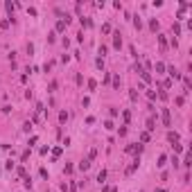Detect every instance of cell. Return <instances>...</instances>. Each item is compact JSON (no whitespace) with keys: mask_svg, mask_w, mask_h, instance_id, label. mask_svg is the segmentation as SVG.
Masks as SVG:
<instances>
[{"mask_svg":"<svg viewBox=\"0 0 192 192\" xmlns=\"http://www.w3.org/2000/svg\"><path fill=\"white\" fill-rule=\"evenodd\" d=\"M163 70H165V66H163V63H156V72H158V75H161Z\"/></svg>","mask_w":192,"mask_h":192,"instance_id":"obj_12","label":"cell"},{"mask_svg":"<svg viewBox=\"0 0 192 192\" xmlns=\"http://www.w3.org/2000/svg\"><path fill=\"white\" fill-rule=\"evenodd\" d=\"M88 167H90V161H81V163H79V170H84V172H86Z\"/></svg>","mask_w":192,"mask_h":192,"instance_id":"obj_5","label":"cell"},{"mask_svg":"<svg viewBox=\"0 0 192 192\" xmlns=\"http://www.w3.org/2000/svg\"><path fill=\"white\" fill-rule=\"evenodd\" d=\"M167 72H170V77H172V79H181V72H179L174 66H170V68H167Z\"/></svg>","mask_w":192,"mask_h":192,"instance_id":"obj_3","label":"cell"},{"mask_svg":"<svg viewBox=\"0 0 192 192\" xmlns=\"http://www.w3.org/2000/svg\"><path fill=\"white\" fill-rule=\"evenodd\" d=\"M57 30H59V32L66 30V20H59V23H57Z\"/></svg>","mask_w":192,"mask_h":192,"instance_id":"obj_8","label":"cell"},{"mask_svg":"<svg viewBox=\"0 0 192 192\" xmlns=\"http://www.w3.org/2000/svg\"><path fill=\"white\" fill-rule=\"evenodd\" d=\"M156 192H167V190H161V188H158V190H156Z\"/></svg>","mask_w":192,"mask_h":192,"instance_id":"obj_16","label":"cell"},{"mask_svg":"<svg viewBox=\"0 0 192 192\" xmlns=\"http://www.w3.org/2000/svg\"><path fill=\"white\" fill-rule=\"evenodd\" d=\"M147 129H149V131H154V118H149V120H147Z\"/></svg>","mask_w":192,"mask_h":192,"instance_id":"obj_10","label":"cell"},{"mask_svg":"<svg viewBox=\"0 0 192 192\" xmlns=\"http://www.w3.org/2000/svg\"><path fill=\"white\" fill-rule=\"evenodd\" d=\"M167 138H170V142H179V133L176 131H170V133H167Z\"/></svg>","mask_w":192,"mask_h":192,"instance_id":"obj_4","label":"cell"},{"mask_svg":"<svg viewBox=\"0 0 192 192\" xmlns=\"http://www.w3.org/2000/svg\"><path fill=\"white\" fill-rule=\"evenodd\" d=\"M14 9H16V5H14V2H7V11H9V14H11Z\"/></svg>","mask_w":192,"mask_h":192,"instance_id":"obj_14","label":"cell"},{"mask_svg":"<svg viewBox=\"0 0 192 192\" xmlns=\"http://www.w3.org/2000/svg\"><path fill=\"white\" fill-rule=\"evenodd\" d=\"M102 192H113V190H111V188H104V190H102Z\"/></svg>","mask_w":192,"mask_h":192,"instance_id":"obj_15","label":"cell"},{"mask_svg":"<svg viewBox=\"0 0 192 192\" xmlns=\"http://www.w3.org/2000/svg\"><path fill=\"white\" fill-rule=\"evenodd\" d=\"M163 124L170 127L172 124V118H170V109H163Z\"/></svg>","mask_w":192,"mask_h":192,"instance_id":"obj_1","label":"cell"},{"mask_svg":"<svg viewBox=\"0 0 192 192\" xmlns=\"http://www.w3.org/2000/svg\"><path fill=\"white\" fill-rule=\"evenodd\" d=\"M140 77H142L145 81H147V84H149V81H152V77H149V72H145V70H140Z\"/></svg>","mask_w":192,"mask_h":192,"instance_id":"obj_7","label":"cell"},{"mask_svg":"<svg viewBox=\"0 0 192 192\" xmlns=\"http://www.w3.org/2000/svg\"><path fill=\"white\" fill-rule=\"evenodd\" d=\"M129 97H131V102H136V100H138V93H136V90H131V93H129Z\"/></svg>","mask_w":192,"mask_h":192,"instance_id":"obj_13","label":"cell"},{"mask_svg":"<svg viewBox=\"0 0 192 192\" xmlns=\"http://www.w3.org/2000/svg\"><path fill=\"white\" fill-rule=\"evenodd\" d=\"M113 36H115V39H113V48L120 50V48H122V36H120V32H115Z\"/></svg>","mask_w":192,"mask_h":192,"instance_id":"obj_2","label":"cell"},{"mask_svg":"<svg viewBox=\"0 0 192 192\" xmlns=\"http://www.w3.org/2000/svg\"><path fill=\"white\" fill-rule=\"evenodd\" d=\"M158 43H161V48H163V50L167 48V41H165V36H158Z\"/></svg>","mask_w":192,"mask_h":192,"instance_id":"obj_9","label":"cell"},{"mask_svg":"<svg viewBox=\"0 0 192 192\" xmlns=\"http://www.w3.org/2000/svg\"><path fill=\"white\" fill-rule=\"evenodd\" d=\"M97 181H100V183H104V181H106V170H102L100 174H97Z\"/></svg>","mask_w":192,"mask_h":192,"instance_id":"obj_6","label":"cell"},{"mask_svg":"<svg viewBox=\"0 0 192 192\" xmlns=\"http://www.w3.org/2000/svg\"><path fill=\"white\" fill-rule=\"evenodd\" d=\"M59 120H61V122H66V120H68V113H66V111H61V113H59Z\"/></svg>","mask_w":192,"mask_h":192,"instance_id":"obj_11","label":"cell"}]
</instances>
